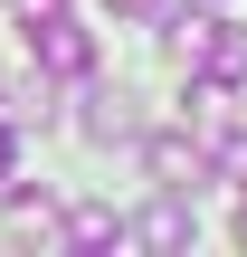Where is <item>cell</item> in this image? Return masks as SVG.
I'll use <instances>...</instances> for the list:
<instances>
[{
	"mask_svg": "<svg viewBox=\"0 0 247 257\" xmlns=\"http://www.w3.org/2000/svg\"><path fill=\"white\" fill-rule=\"evenodd\" d=\"M114 10H124V19H162L171 0H114Z\"/></svg>",
	"mask_w": 247,
	"mask_h": 257,
	"instance_id": "obj_12",
	"label": "cell"
},
{
	"mask_svg": "<svg viewBox=\"0 0 247 257\" xmlns=\"http://www.w3.org/2000/svg\"><path fill=\"white\" fill-rule=\"evenodd\" d=\"M209 29H219V10H181V0L162 10V48H171L181 67H200V48H209Z\"/></svg>",
	"mask_w": 247,
	"mask_h": 257,
	"instance_id": "obj_5",
	"label": "cell"
},
{
	"mask_svg": "<svg viewBox=\"0 0 247 257\" xmlns=\"http://www.w3.org/2000/svg\"><path fill=\"white\" fill-rule=\"evenodd\" d=\"M238 248H247V210H238Z\"/></svg>",
	"mask_w": 247,
	"mask_h": 257,
	"instance_id": "obj_13",
	"label": "cell"
},
{
	"mask_svg": "<svg viewBox=\"0 0 247 257\" xmlns=\"http://www.w3.org/2000/svg\"><path fill=\"white\" fill-rule=\"evenodd\" d=\"M10 10H19V29H38V19H57L67 0H10Z\"/></svg>",
	"mask_w": 247,
	"mask_h": 257,
	"instance_id": "obj_10",
	"label": "cell"
},
{
	"mask_svg": "<svg viewBox=\"0 0 247 257\" xmlns=\"http://www.w3.org/2000/svg\"><path fill=\"white\" fill-rule=\"evenodd\" d=\"M143 162H152L162 191H200L209 181V143H190V134H143Z\"/></svg>",
	"mask_w": 247,
	"mask_h": 257,
	"instance_id": "obj_1",
	"label": "cell"
},
{
	"mask_svg": "<svg viewBox=\"0 0 247 257\" xmlns=\"http://www.w3.org/2000/svg\"><path fill=\"white\" fill-rule=\"evenodd\" d=\"M10 238H38V248H57V200H48V191H19V200H10Z\"/></svg>",
	"mask_w": 247,
	"mask_h": 257,
	"instance_id": "obj_8",
	"label": "cell"
},
{
	"mask_svg": "<svg viewBox=\"0 0 247 257\" xmlns=\"http://www.w3.org/2000/svg\"><path fill=\"white\" fill-rule=\"evenodd\" d=\"M190 76H209V86H247V29L238 19H219L209 29V48H200V67Z\"/></svg>",
	"mask_w": 247,
	"mask_h": 257,
	"instance_id": "obj_4",
	"label": "cell"
},
{
	"mask_svg": "<svg viewBox=\"0 0 247 257\" xmlns=\"http://www.w3.org/2000/svg\"><path fill=\"white\" fill-rule=\"evenodd\" d=\"M29 38H38V67H48V76H86V67H95V38H86L67 10H57V19H38Z\"/></svg>",
	"mask_w": 247,
	"mask_h": 257,
	"instance_id": "obj_3",
	"label": "cell"
},
{
	"mask_svg": "<svg viewBox=\"0 0 247 257\" xmlns=\"http://www.w3.org/2000/svg\"><path fill=\"white\" fill-rule=\"evenodd\" d=\"M190 229H200V219H190V191H162L143 219H124V238H133V248H152V257L190 248Z\"/></svg>",
	"mask_w": 247,
	"mask_h": 257,
	"instance_id": "obj_2",
	"label": "cell"
},
{
	"mask_svg": "<svg viewBox=\"0 0 247 257\" xmlns=\"http://www.w3.org/2000/svg\"><path fill=\"white\" fill-rule=\"evenodd\" d=\"M0 95H10V114H38V124H48V67L19 76V86H0Z\"/></svg>",
	"mask_w": 247,
	"mask_h": 257,
	"instance_id": "obj_9",
	"label": "cell"
},
{
	"mask_svg": "<svg viewBox=\"0 0 247 257\" xmlns=\"http://www.w3.org/2000/svg\"><path fill=\"white\" fill-rule=\"evenodd\" d=\"M10 172H19V134L0 124V191H10Z\"/></svg>",
	"mask_w": 247,
	"mask_h": 257,
	"instance_id": "obj_11",
	"label": "cell"
},
{
	"mask_svg": "<svg viewBox=\"0 0 247 257\" xmlns=\"http://www.w3.org/2000/svg\"><path fill=\"white\" fill-rule=\"evenodd\" d=\"M86 134H95V143H133L143 124H133V105H124L114 86H95V95H86Z\"/></svg>",
	"mask_w": 247,
	"mask_h": 257,
	"instance_id": "obj_7",
	"label": "cell"
},
{
	"mask_svg": "<svg viewBox=\"0 0 247 257\" xmlns=\"http://www.w3.org/2000/svg\"><path fill=\"white\" fill-rule=\"evenodd\" d=\"M114 238H124V219H114V210H95V200L57 210V248H114Z\"/></svg>",
	"mask_w": 247,
	"mask_h": 257,
	"instance_id": "obj_6",
	"label": "cell"
}]
</instances>
